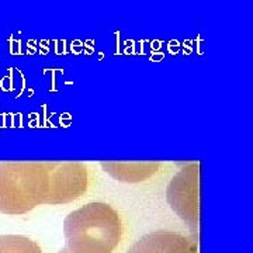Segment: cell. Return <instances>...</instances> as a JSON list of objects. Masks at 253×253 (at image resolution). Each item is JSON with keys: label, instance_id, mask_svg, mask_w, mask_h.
<instances>
[{"label": "cell", "instance_id": "obj_1", "mask_svg": "<svg viewBox=\"0 0 253 253\" xmlns=\"http://www.w3.org/2000/svg\"><path fill=\"white\" fill-rule=\"evenodd\" d=\"M66 248L72 253H113L123 236L121 218L106 203H89L63 221Z\"/></svg>", "mask_w": 253, "mask_h": 253}, {"label": "cell", "instance_id": "obj_2", "mask_svg": "<svg viewBox=\"0 0 253 253\" xmlns=\"http://www.w3.org/2000/svg\"><path fill=\"white\" fill-rule=\"evenodd\" d=\"M52 162L0 163V212L24 214L48 204Z\"/></svg>", "mask_w": 253, "mask_h": 253}, {"label": "cell", "instance_id": "obj_3", "mask_svg": "<svg viewBox=\"0 0 253 253\" xmlns=\"http://www.w3.org/2000/svg\"><path fill=\"white\" fill-rule=\"evenodd\" d=\"M199 162L189 163L173 177L166 199L173 211L193 229L199 226Z\"/></svg>", "mask_w": 253, "mask_h": 253}, {"label": "cell", "instance_id": "obj_4", "mask_svg": "<svg viewBox=\"0 0 253 253\" xmlns=\"http://www.w3.org/2000/svg\"><path fill=\"white\" fill-rule=\"evenodd\" d=\"M89 186L87 168L83 163L52 162L48 204H68L81 199Z\"/></svg>", "mask_w": 253, "mask_h": 253}, {"label": "cell", "instance_id": "obj_5", "mask_svg": "<svg viewBox=\"0 0 253 253\" xmlns=\"http://www.w3.org/2000/svg\"><path fill=\"white\" fill-rule=\"evenodd\" d=\"M126 253H199V251L194 238L170 231H155L142 236Z\"/></svg>", "mask_w": 253, "mask_h": 253}, {"label": "cell", "instance_id": "obj_6", "mask_svg": "<svg viewBox=\"0 0 253 253\" xmlns=\"http://www.w3.org/2000/svg\"><path fill=\"white\" fill-rule=\"evenodd\" d=\"M159 163L156 162H114L101 163L103 170L114 177L116 180L124 183H139L151 176L159 169Z\"/></svg>", "mask_w": 253, "mask_h": 253}, {"label": "cell", "instance_id": "obj_7", "mask_svg": "<svg viewBox=\"0 0 253 253\" xmlns=\"http://www.w3.org/2000/svg\"><path fill=\"white\" fill-rule=\"evenodd\" d=\"M0 253H42L33 239L23 235L0 236Z\"/></svg>", "mask_w": 253, "mask_h": 253}, {"label": "cell", "instance_id": "obj_8", "mask_svg": "<svg viewBox=\"0 0 253 253\" xmlns=\"http://www.w3.org/2000/svg\"><path fill=\"white\" fill-rule=\"evenodd\" d=\"M58 253H72V252H71V251H69L68 248H63V249H61V251H59Z\"/></svg>", "mask_w": 253, "mask_h": 253}]
</instances>
